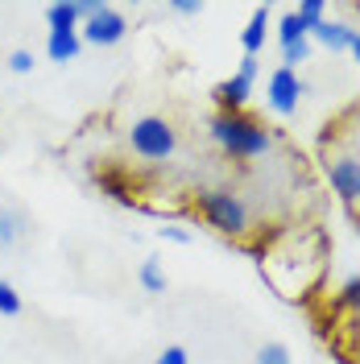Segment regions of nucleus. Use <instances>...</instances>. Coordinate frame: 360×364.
Instances as JSON below:
<instances>
[{
    "label": "nucleus",
    "instance_id": "obj_20",
    "mask_svg": "<svg viewBox=\"0 0 360 364\" xmlns=\"http://www.w3.org/2000/svg\"><path fill=\"white\" fill-rule=\"evenodd\" d=\"M257 364H290V352H286V343H265V348L257 352Z\"/></svg>",
    "mask_w": 360,
    "mask_h": 364
},
{
    "label": "nucleus",
    "instance_id": "obj_14",
    "mask_svg": "<svg viewBox=\"0 0 360 364\" xmlns=\"http://www.w3.org/2000/svg\"><path fill=\"white\" fill-rule=\"evenodd\" d=\"M17 240H21V220L9 207H0V252H9Z\"/></svg>",
    "mask_w": 360,
    "mask_h": 364
},
{
    "label": "nucleus",
    "instance_id": "obj_7",
    "mask_svg": "<svg viewBox=\"0 0 360 364\" xmlns=\"http://www.w3.org/2000/svg\"><path fill=\"white\" fill-rule=\"evenodd\" d=\"M211 95H216V108H220V112H245L248 95H253V79L236 70V75H232V79H224V83L211 91Z\"/></svg>",
    "mask_w": 360,
    "mask_h": 364
},
{
    "label": "nucleus",
    "instance_id": "obj_16",
    "mask_svg": "<svg viewBox=\"0 0 360 364\" xmlns=\"http://www.w3.org/2000/svg\"><path fill=\"white\" fill-rule=\"evenodd\" d=\"M294 17L307 25V33H311V29H315V25L327 17V4H323V0H302V4L294 9Z\"/></svg>",
    "mask_w": 360,
    "mask_h": 364
},
{
    "label": "nucleus",
    "instance_id": "obj_15",
    "mask_svg": "<svg viewBox=\"0 0 360 364\" xmlns=\"http://www.w3.org/2000/svg\"><path fill=\"white\" fill-rule=\"evenodd\" d=\"M336 306H339V311L360 315V277H348V282L336 290Z\"/></svg>",
    "mask_w": 360,
    "mask_h": 364
},
{
    "label": "nucleus",
    "instance_id": "obj_12",
    "mask_svg": "<svg viewBox=\"0 0 360 364\" xmlns=\"http://www.w3.org/2000/svg\"><path fill=\"white\" fill-rule=\"evenodd\" d=\"M46 25L50 29H79V0H58V4H46Z\"/></svg>",
    "mask_w": 360,
    "mask_h": 364
},
{
    "label": "nucleus",
    "instance_id": "obj_21",
    "mask_svg": "<svg viewBox=\"0 0 360 364\" xmlns=\"http://www.w3.org/2000/svg\"><path fill=\"white\" fill-rule=\"evenodd\" d=\"M9 70H13V75H29V70H33V54H29V50H13V54H9Z\"/></svg>",
    "mask_w": 360,
    "mask_h": 364
},
{
    "label": "nucleus",
    "instance_id": "obj_25",
    "mask_svg": "<svg viewBox=\"0 0 360 364\" xmlns=\"http://www.w3.org/2000/svg\"><path fill=\"white\" fill-rule=\"evenodd\" d=\"M348 50L356 54V63H360V29H356V33H352V46H348Z\"/></svg>",
    "mask_w": 360,
    "mask_h": 364
},
{
    "label": "nucleus",
    "instance_id": "obj_19",
    "mask_svg": "<svg viewBox=\"0 0 360 364\" xmlns=\"http://www.w3.org/2000/svg\"><path fill=\"white\" fill-rule=\"evenodd\" d=\"M307 58H311V38H307V42H298V46H286V50H282V67H298V63H307Z\"/></svg>",
    "mask_w": 360,
    "mask_h": 364
},
{
    "label": "nucleus",
    "instance_id": "obj_5",
    "mask_svg": "<svg viewBox=\"0 0 360 364\" xmlns=\"http://www.w3.org/2000/svg\"><path fill=\"white\" fill-rule=\"evenodd\" d=\"M125 33H129V21L112 4H100V13L79 25V38L91 46H116V42H125Z\"/></svg>",
    "mask_w": 360,
    "mask_h": 364
},
{
    "label": "nucleus",
    "instance_id": "obj_1",
    "mask_svg": "<svg viewBox=\"0 0 360 364\" xmlns=\"http://www.w3.org/2000/svg\"><path fill=\"white\" fill-rule=\"evenodd\" d=\"M207 133L220 145V154H228L236 161L261 158V154H270V145H273L270 129L261 120H253L248 112H216L207 120Z\"/></svg>",
    "mask_w": 360,
    "mask_h": 364
},
{
    "label": "nucleus",
    "instance_id": "obj_22",
    "mask_svg": "<svg viewBox=\"0 0 360 364\" xmlns=\"http://www.w3.org/2000/svg\"><path fill=\"white\" fill-rule=\"evenodd\" d=\"M154 364H191V356H186V348H179V343H170L166 352H162Z\"/></svg>",
    "mask_w": 360,
    "mask_h": 364
},
{
    "label": "nucleus",
    "instance_id": "obj_13",
    "mask_svg": "<svg viewBox=\"0 0 360 364\" xmlns=\"http://www.w3.org/2000/svg\"><path fill=\"white\" fill-rule=\"evenodd\" d=\"M307 38H311V33H307V25L298 21L294 13H286V17L277 21V46H282V50H286V46H298V42H307Z\"/></svg>",
    "mask_w": 360,
    "mask_h": 364
},
{
    "label": "nucleus",
    "instance_id": "obj_24",
    "mask_svg": "<svg viewBox=\"0 0 360 364\" xmlns=\"http://www.w3.org/2000/svg\"><path fill=\"white\" fill-rule=\"evenodd\" d=\"M162 236H170V240H179V245H191V232H182V228H162Z\"/></svg>",
    "mask_w": 360,
    "mask_h": 364
},
{
    "label": "nucleus",
    "instance_id": "obj_8",
    "mask_svg": "<svg viewBox=\"0 0 360 364\" xmlns=\"http://www.w3.org/2000/svg\"><path fill=\"white\" fill-rule=\"evenodd\" d=\"M79 50H83L79 29H50V33H46V54H50L54 63H75Z\"/></svg>",
    "mask_w": 360,
    "mask_h": 364
},
{
    "label": "nucleus",
    "instance_id": "obj_9",
    "mask_svg": "<svg viewBox=\"0 0 360 364\" xmlns=\"http://www.w3.org/2000/svg\"><path fill=\"white\" fill-rule=\"evenodd\" d=\"M352 25H344V21H332V17H323V21L311 29V38H315L323 50H332V54H339V50H348L352 46Z\"/></svg>",
    "mask_w": 360,
    "mask_h": 364
},
{
    "label": "nucleus",
    "instance_id": "obj_3",
    "mask_svg": "<svg viewBox=\"0 0 360 364\" xmlns=\"http://www.w3.org/2000/svg\"><path fill=\"white\" fill-rule=\"evenodd\" d=\"M129 149L145 161H166L179 149V133H174V124L166 116H141L129 129Z\"/></svg>",
    "mask_w": 360,
    "mask_h": 364
},
{
    "label": "nucleus",
    "instance_id": "obj_2",
    "mask_svg": "<svg viewBox=\"0 0 360 364\" xmlns=\"http://www.w3.org/2000/svg\"><path fill=\"white\" fill-rule=\"evenodd\" d=\"M195 207L207 220V228H216L220 236H232V240H245L253 232V215H248V203L228 191V186H211V191H199L195 195Z\"/></svg>",
    "mask_w": 360,
    "mask_h": 364
},
{
    "label": "nucleus",
    "instance_id": "obj_6",
    "mask_svg": "<svg viewBox=\"0 0 360 364\" xmlns=\"http://www.w3.org/2000/svg\"><path fill=\"white\" fill-rule=\"evenodd\" d=\"M327 182H332L339 203H360V158H352V154L327 158Z\"/></svg>",
    "mask_w": 360,
    "mask_h": 364
},
{
    "label": "nucleus",
    "instance_id": "obj_18",
    "mask_svg": "<svg viewBox=\"0 0 360 364\" xmlns=\"http://www.w3.org/2000/svg\"><path fill=\"white\" fill-rule=\"evenodd\" d=\"M13 315H21V294L9 282H0V318H13Z\"/></svg>",
    "mask_w": 360,
    "mask_h": 364
},
{
    "label": "nucleus",
    "instance_id": "obj_17",
    "mask_svg": "<svg viewBox=\"0 0 360 364\" xmlns=\"http://www.w3.org/2000/svg\"><path fill=\"white\" fill-rule=\"evenodd\" d=\"M137 277H141V286H145L149 294H166V273H162V265H158V261H145Z\"/></svg>",
    "mask_w": 360,
    "mask_h": 364
},
{
    "label": "nucleus",
    "instance_id": "obj_10",
    "mask_svg": "<svg viewBox=\"0 0 360 364\" xmlns=\"http://www.w3.org/2000/svg\"><path fill=\"white\" fill-rule=\"evenodd\" d=\"M95 186L112 199V203L120 207H137V195H133V186L125 182V174H116V170H95Z\"/></svg>",
    "mask_w": 360,
    "mask_h": 364
},
{
    "label": "nucleus",
    "instance_id": "obj_4",
    "mask_svg": "<svg viewBox=\"0 0 360 364\" xmlns=\"http://www.w3.org/2000/svg\"><path fill=\"white\" fill-rule=\"evenodd\" d=\"M302 95H307V83L298 79V70L277 67L270 75V87H265V104H270V112L294 116V112H298V100H302Z\"/></svg>",
    "mask_w": 360,
    "mask_h": 364
},
{
    "label": "nucleus",
    "instance_id": "obj_23",
    "mask_svg": "<svg viewBox=\"0 0 360 364\" xmlns=\"http://www.w3.org/2000/svg\"><path fill=\"white\" fill-rule=\"evenodd\" d=\"M170 9H174L179 17H195V13H203V4H195V0H174Z\"/></svg>",
    "mask_w": 360,
    "mask_h": 364
},
{
    "label": "nucleus",
    "instance_id": "obj_11",
    "mask_svg": "<svg viewBox=\"0 0 360 364\" xmlns=\"http://www.w3.org/2000/svg\"><path fill=\"white\" fill-rule=\"evenodd\" d=\"M265 33H270V9L261 4L253 17H248V25H245V33H240V46H245V54H261L265 50Z\"/></svg>",
    "mask_w": 360,
    "mask_h": 364
}]
</instances>
